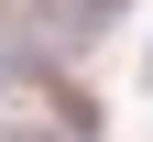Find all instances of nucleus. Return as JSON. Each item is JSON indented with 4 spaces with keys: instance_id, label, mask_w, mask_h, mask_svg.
Masks as SVG:
<instances>
[{
    "instance_id": "nucleus-1",
    "label": "nucleus",
    "mask_w": 153,
    "mask_h": 142,
    "mask_svg": "<svg viewBox=\"0 0 153 142\" xmlns=\"http://www.w3.org/2000/svg\"><path fill=\"white\" fill-rule=\"evenodd\" d=\"M120 11H131V0H44L33 22H44L55 44H76V33H109V22H120Z\"/></svg>"
},
{
    "instance_id": "nucleus-2",
    "label": "nucleus",
    "mask_w": 153,
    "mask_h": 142,
    "mask_svg": "<svg viewBox=\"0 0 153 142\" xmlns=\"http://www.w3.org/2000/svg\"><path fill=\"white\" fill-rule=\"evenodd\" d=\"M33 142H66V131H33Z\"/></svg>"
}]
</instances>
